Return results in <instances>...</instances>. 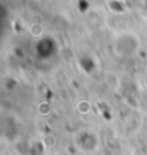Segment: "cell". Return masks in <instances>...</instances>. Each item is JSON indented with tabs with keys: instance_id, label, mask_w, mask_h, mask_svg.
Returning <instances> with one entry per match:
<instances>
[{
	"instance_id": "cell-2",
	"label": "cell",
	"mask_w": 147,
	"mask_h": 155,
	"mask_svg": "<svg viewBox=\"0 0 147 155\" xmlns=\"http://www.w3.org/2000/svg\"><path fill=\"white\" fill-rule=\"evenodd\" d=\"M29 32H30V35H32V36H35V38H39V36H42V35H43V26H42L40 23H32V25H30V28H29Z\"/></svg>"
},
{
	"instance_id": "cell-3",
	"label": "cell",
	"mask_w": 147,
	"mask_h": 155,
	"mask_svg": "<svg viewBox=\"0 0 147 155\" xmlns=\"http://www.w3.org/2000/svg\"><path fill=\"white\" fill-rule=\"evenodd\" d=\"M77 110H78L80 113H82V115L89 113V112H91V104H89V101H88V100L78 101V104H77Z\"/></svg>"
},
{
	"instance_id": "cell-1",
	"label": "cell",
	"mask_w": 147,
	"mask_h": 155,
	"mask_svg": "<svg viewBox=\"0 0 147 155\" xmlns=\"http://www.w3.org/2000/svg\"><path fill=\"white\" fill-rule=\"evenodd\" d=\"M140 38L133 32H121L114 38V54L120 58H130L140 51Z\"/></svg>"
}]
</instances>
